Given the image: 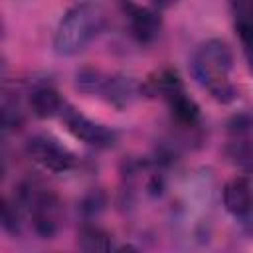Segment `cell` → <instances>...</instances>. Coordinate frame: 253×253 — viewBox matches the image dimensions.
<instances>
[{"instance_id":"4fadbf2b","label":"cell","mask_w":253,"mask_h":253,"mask_svg":"<svg viewBox=\"0 0 253 253\" xmlns=\"http://www.w3.org/2000/svg\"><path fill=\"white\" fill-rule=\"evenodd\" d=\"M229 156L239 164V166H243V168H247L249 170V166H251V144H249V140L247 138H235L231 144H229Z\"/></svg>"},{"instance_id":"8fae6325","label":"cell","mask_w":253,"mask_h":253,"mask_svg":"<svg viewBox=\"0 0 253 253\" xmlns=\"http://www.w3.org/2000/svg\"><path fill=\"white\" fill-rule=\"evenodd\" d=\"M79 247L85 251H109L113 247L111 235L93 223H85L79 231Z\"/></svg>"},{"instance_id":"52a82bcc","label":"cell","mask_w":253,"mask_h":253,"mask_svg":"<svg viewBox=\"0 0 253 253\" xmlns=\"http://www.w3.org/2000/svg\"><path fill=\"white\" fill-rule=\"evenodd\" d=\"M128 28L136 42L150 43L162 32V18L156 10L144 6H130L128 8Z\"/></svg>"},{"instance_id":"9a60e30c","label":"cell","mask_w":253,"mask_h":253,"mask_svg":"<svg viewBox=\"0 0 253 253\" xmlns=\"http://www.w3.org/2000/svg\"><path fill=\"white\" fill-rule=\"evenodd\" d=\"M178 0H152V4L154 6H158V8H170L172 4H176Z\"/></svg>"},{"instance_id":"7c38bea8","label":"cell","mask_w":253,"mask_h":253,"mask_svg":"<svg viewBox=\"0 0 253 253\" xmlns=\"http://www.w3.org/2000/svg\"><path fill=\"white\" fill-rule=\"evenodd\" d=\"M103 79H105V75L101 71L87 67V69H81L77 73V87L85 93H99V87H101Z\"/></svg>"},{"instance_id":"5bb4252c","label":"cell","mask_w":253,"mask_h":253,"mask_svg":"<svg viewBox=\"0 0 253 253\" xmlns=\"http://www.w3.org/2000/svg\"><path fill=\"white\" fill-rule=\"evenodd\" d=\"M105 204H107L105 194H103L101 190H93V192H89V194L83 198L81 210H83V213H85L87 217H93V215H97V213L105 208Z\"/></svg>"},{"instance_id":"3957f363","label":"cell","mask_w":253,"mask_h":253,"mask_svg":"<svg viewBox=\"0 0 253 253\" xmlns=\"http://www.w3.org/2000/svg\"><path fill=\"white\" fill-rule=\"evenodd\" d=\"M26 152L36 164H40L42 168H45L49 172H55V174L69 172L77 164L75 154L51 134L32 136L26 144Z\"/></svg>"},{"instance_id":"277c9868","label":"cell","mask_w":253,"mask_h":253,"mask_svg":"<svg viewBox=\"0 0 253 253\" xmlns=\"http://www.w3.org/2000/svg\"><path fill=\"white\" fill-rule=\"evenodd\" d=\"M59 119L63 121L65 128L77 140H81V142H85L89 146H95V148H111L117 142V132L111 126L85 117L83 113H79L75 107H71L67 103L63 105V109L59 113Z\"/></svg>"},{"instance_id":"7a4b0ae2","label":"cell","mask_w":253,"mask_h":253,"mask_svg":"<svg viewBox=\"0 0 253 253\" xmlns=\"http://www.w3.org/2000/svg\"><path fill=\"white\" fill-rule=\"evenodd\" d=\"M107 14L97 2H79L59 20L53 34V49L59 55H77L105 28Z\"/></svg>"},{"instance_id":"30bf717a","label":"cell","mask_w":253,"mask_h":253,"mask_svg":"<svg viewBox=\"0 0 253 253\" xmlns=\"http://www.w3.org/2000/svg\"><path fill=\"white\" fill-rule=\"evenodd\" d=\"M231 14H233V26L237 32V38L249 57L251 49V36H253V24H251V0H231Z\"/></svg>"},{"instance_id":"8992f818","label":"cell","mask_w":253,"mask_h":253,"mask_svg":"<svg viewBox=\"0 0 253 253\" xmlns=\"http://www.w3.org/2000/svg\"><path fill=\"white\" fill-rule=\"evenodd\" d=\"M140 91H142V87H138V83L126 75H105V79L99 87L101 97L117 109L128 107Z\"/></svg>"},{"instance_id":"9c48e42d","label":"cell","mask_w":253,"mask_h":253,"mask_svg":"<svg viewBox=\"0 0 253 253\" xmlns=\"http://www.w3.org/2000/svg\"><path fill=\"white\" fill-rule=\"evenodd\" d=\"M166 103H168V107H170L174 119H176L180 125H184V126H194V125L200 121V107H198V103L186 93V89H180L178 93L170 95V97L166 99Z\"/></svg>"},{"instance_id":"6da1fadb","label":"cell","mask_w":253,"mask_h":253,"mask_svg":"<svg viewBox=\"0 0 253 253\" xmlns=\"http://www.w3.org/2000/svg\"><path fill=\"white\" fill-rule=\"evenodd\" d=\"M194 79L219 103H231L237 97V87L231 81L233 51L219 38L206 40L196 47L190 59Z\"/></svg>"},{"instance_id":"5b68a950","label":"cell","mask_w":253,"mask_h":253,"mask_svg":"<svg viewBox=\"0 0 253 253\" xmlns=\"http://www.w3.org/2000/svg\"><path fill=\"white\" fill-rule=\"evenodd\" d=\"M223 206L239 221L251 215V182L247 176H235L223 186Z\"/></svg>"},{"instance_id":"ba28073f","label":"cell","mask_w":253,"mask_h":253,"mask_svg":"<svg viewBox=\"0 0 253 253\" xmlns=\"http://www.w3.org/2000/svg\"><path fill=\"white\" fill-rule=\"evenodd\" d=\"M30 109L36 117L40 119H51V117H59L65 101L63 97L53 89V87H38L30 93Z\"/></svg>"}]
</instances>
